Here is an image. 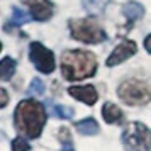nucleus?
Listing matches in <instances>:
<instances>
[{"instance_id":"1","label":"nucleus","mask_w":151,"mask_h":151,"mask_svg":"<svg viewBox=\"0 0 151 151\" xmlns=\"http://www.w3.org/2000/svg\"><path fill=\"white\" fill-rule=\"evenodd\" d=\"M15 129L22 136L36 139L41 136V131L46 124V110L44 105L39 104L34 99H26L19 102L14 112Z\"/></svg>"},{"instance_id":"2","label":"nucleus","mask_w":151,"mask_h":151,"mask_svg":"<svg viewBox=\"0 0 151 151\" xmlns=\"http://www.w3.org/2000/svg\"><path fill=\"white\" fill-rule=\"evenodd\" d=\"M95 71L97 60L90 51L71 49V51H65L61 55V73L70 82L88 78V76L95 75Z\"/></svg>"},{"instance_id":"3","label":"nucleus","mask_w":151,"mask_h":151,"mask_svg":"<svg viewBox=\"0 0 151 151\" xmlns=\"http://www.w3.org/2000/svg\"><path fill=\"white\" fill-rule=\"evenodd\" d=\"M70 34L73 39L85 44H99L107 36L100 24L93 19H71L70 21Z\"/></svg>"},{"instance_id":"4","label":"nucleus","mask_w":151,"mask_h":151,"mask_svg":"<svg viewBox=\"0 0 151 151\" xmlns=\"http://www.w3.org/2000/svg\"><path fill=\"white\" fill-rule=\"evenodd\" d=\"M119 97L127 105H146L151 100V88L143 80H126L119 85Z\"/></svg>"},{"instance_id":"5","label":"nucleus","mask_w":151,"mask_h":151,"mask_svg":"<svg viewBox=\"0 0 151 151\" xmlns=\"http://www.w3.org/2000/svg\"><path fill=\"white\" fill-rule=\"evenodd\" d=\"M122 143L129 151H151V131L143 122H131L122 132Z\"/></svg>"},{"instance_id":"6","label":"nucleus","mask_w":151,"mask_h":151,"mask_svg":"<svg viewBox=\"0 0 151 151\" xmlns=\"http://www.w3.org/2000/svg\"><path fill=\"white\" fill-rule=\"evenodd\" d=\"M29 58L36 70H39L44 75H49L55 71V55L53 51H49L46 46H42L41 42H31L29 46Z\"/></svg>"},{"instance_id":"7","label":"nucleus","mask_w":151,"mask_h":151,"mask_svg":"<svg viewBox=\"0 0 151 151\" xmlns=\"http://www.w3.org/2000/svg\"><path fill=\"white\" fill-rule=\"evenodd\" d=\"M137 51V46L134 41H129V39H124L119 46L114 48V51L110 53V56L107 58V66H116L119 63L126 61L127 58H131L132 55H136Z\"/></svg>"},{"instance_id":"8","label":"nucleus","mask_w":151,"mask_h":151,"mask_svg":"<svg viewBox=\"0 0 151 151\" xmlns=\"http://www.w3.org/2000/svg\"><path fill=\"white\" fill-rule=\"evenodd\" d=\"M26 4L29 7L31 17L39 22H44L48 19H51L53 10H55V5L49 0H26Z\"/></svg>"},{"instance_id":"9","label":"nucleus","mask_w":151,"mask_h":151,"mask_svg":"<svg viewBox=\"0 0 151 151\" xmlns=\"http://www.w3.org/2000/svg\"><path fill=\"white\" fill-rule=\"evenodd\" d=\"M68 93L73 99L80 100V102L87 104V105H93L99 100V93L93 85H80V87H70Z\"/></svg>"},{"instance_id":"10","label":"nucleus","mask_w":151,"mask_h":151,"mask_svg":"<svg viewBox=\"0 0 151 151\" xmlns=\"http://www.w3.org/2000/svg\"><path fill=\"white\" fill-rule=\"evenodd\" d=\"M102 116H104V119H105L107 124H117V122L122 121V110L119 109L116 104L107 102L102 107Z\"/></svg>"},{"instance_id":"11","label":"nucleus","mask_w":151,"mask_h":151,"mask_svg":"<svg viewBox=\"0 0 151 151\" xmlns=\"http://www.w3.org/2000/svg\"><path fill=\"white\" fill-rule=\"evenodd\" d=\"M122 14L127 17V22H129V24H132L134 21L141 19V17L144 15V7L141 5V4L129 2V4L122 5Z\"/></svg>"},{"instance_id":"12","label":"nucleus","mask_w":151,"mask_h":151,"mask_svg":"<svg viewBox=\"0 0 151 151\" xmlns=\"http://www.w3.org/2000/svg\"><path fill=\"white\" fill-rule=\"evenodd\" d=\"M15 66H17V63L10 56H5L4 60H0V80L10 82V78L15 73Z\"/></svg>"},{"instance_id":"13","label":"nucleus","mask_w":151,"mask_h":151,"mask_svg":"<svg viewBox=\"0 0 151 151\" xmlns=\"http://www.w3.org/2000/svg\"><path fill=\"white\" fill-rule=\"evenodd\" d=\"M76 131L83 134V136H93L99 132V124H97L95 119H92V117H87V119H83L80 122L75 124Z\"/></svg>"},{"instance_id":"14","label":"nucleus","mask_w":151,"mask_h":151,"mask_svg":"<svg viewBox=\"0 0 151 151\" xmlns=\"http://www.w3.org/2000/svg\"><path fill=\"white\" fill-rule=\"evenodd\" d=\"M31 19H32V17H31L27 12L21 10L19 7H14V9H12V19H10V22H7V24H5V31H9L10 27L22 26V24H26V22L31 21Z\"/></svg>"},{"instance_id":"15","label":"nucleus","mask_w":151,"mask_h":151,"mask_svg":"<svg viewBox=\"0 0 151 151\" xmlns=\"http://www.w3.org/2000/svg\"><path fill=\"white\" fill-rule=\"evenodd\" d=\"M82 4L90 14H102L109 4V0H82Z\"/></svg>"},{"instance_id":"16","label":"nucleus","mask_w":151,"mask_h":151,"mask_svg":"<svg viewBox=\"0 0 151 151\" xmlns=\"http://www.w3.org/2000/svg\"><path fill=\"white\" fill-rule=\"evenodd\" d=\"M53 112L60 119H71L73 114H75V110L71 109V107H66V105H56L55 109H53Z\"/></svg>"},{"instance_id":"17","label":"nucleus","mask_w":151,"mask_h":151,"mask_svg":"<svg viewBox=\"0 0 151 151\" xmlns=\"http://www.w3.org/2000/svg\"><path fill=\"white\" fill-rule=\"evenodd\" d=\"M29 93L31 95H42L44 93V83L39 78H32V82L29 85Z\"/></svg>"},{"instance_id":"18","label":"nucleus","mask_w":151,"mask_h":151,"mask_svg":"<svg viewBox=\"0 0 151 151\" xmlns=\"http://www.w3.org/2000/svg\"><path fill=\"white\" fill-rule=\"evenodd\" d=\"M29 150H31V146L24 139V136L15 137L14 141H12V151H29Z\"/></svg>"},{"instance_id":"19","label":"nucleus","mask_w":151,"mask_h":151,"mask_svg":"<svg viewBox=\"0 0 151 151\" xmlns=\"http://www.w3.org/2000/svg\"><path fill=\"white\" fill-rule=\"evenodd\" d=\"M60 141H61V143H70V141H71L68 127H60Z\"/></svg>"},{"instance_id":"20","label":"nucleus","mask_w":151,"mask_h":151,"mask_svg":"<svg viewBox=\"0 0 151 151\" xmlns=\"http://www.w3.org/2000/svg\"><path fill=\"white\" fill-rule=\"evenodd\" d=\"M7 104H9V93H7V90L0 87V109H2V107H5Z\"/></svg>"},{"instance_id":"21","label":"nucleus","mask_w":151,"mask_h":151,"mask_svg":"<svg viewBox=\"0 0 151 151\" xmlns=\"http://www.w3.org/2000/svg\"><path fill=\"white\" fill-rule=\"evenodd\" d=\"M144 48H146V51H150L151 53V34L144 39Z\"/></svg>"},{"instance_id":"22","label":"nucleus","mask_w":151,"mask_h":151,"mask_svg":"<svg viewBox=\"0 0 151 151\" xmlns=\"http://www.w3.org/2000/svg\"><path fill=\"white\" fill-rule=\"evenodd\" d=\"M61 151H75V150H73V148H70V146H66V148H63Z\"/></svg>"},{"instance_id":"23","label":"nucleus","mask_w":151,"mask_h":151,"mask_svg":"<svg viewBox=\"0 0 151 151\" xmlns=\"http://www.w3.org/2000/svg\"><path fill=\"white\" fill-rule=\"evenodd\" d=\"M0 51H2V42H0Z\"/></svg>"}]
</instances>
